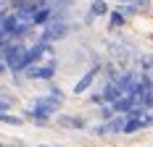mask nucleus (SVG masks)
<instances>
[{"label": "nucleus", "mask_w": 153, "mask_h": 147, "mask_svg": "<svg viewBox=\"0 0 153 147\" xmlns=\"http://www.w3.org/2000/svg\"><path fill=\"white\" fill-rule=\"evenodd\" d=\"M58 123L66 126V129H85V121L76 116H58Z\"/></svg>", "instance_id": "obj_5"}, {"label": "nucleus", "mask_w": 153, "mask_h": 147, "mask_svg": "<svg viewBox=\"0 0 153 147\" xmlns=\"http://www.w3.org/2000/svg\"><path fill=\"white\" fill-rule=\"evenodd\" d=\"M90 3H92V0H90Z\"/></svg>", "instance_id": "obj_13"}, {"label": "nucleus", "mask_w": 153, "mask_h": 147, "mask_svg": "<svg viewBox=\"0 0 153 147\" xmlns=\"http://www.w3.org/2000/svg\"><path fill=\"white\" fill-rule=\"evenodd\" d=\"M122 3H135V0H122Z\"/></svg>", "instance_id": "obj_12"}, {"label": "nucleus", "mask_w": 153, "mask_h": 147, "mask_svg": "<svg viewBox=\"0 0 153 147\" xmlns=\"http://www.w3.org/2000/svg\"><path fill=\"white\" fill-rule=\"evenodd\" d=\"M95 76H98V63H95L90 71H87V74H85V76H82V79L74 84V95H82V92H87V89H90V84L95 82Z\"/></svg>", "instance_id": "obj_4"}, {"label": "nucleus", "mask_w": 153, "mask_h": 147, "mask_svg": "<svg viewBox=\"0 0 153 147\" xmlns=\"http://www.w3.org/2000/svg\"><path fill=\"white\" fill-rule=\"evenodd\" d=\"M8 108H11V100L8 97H0V113H8Z\"/></svg>", "instance_id": "obj_9"}, {"label": "nucleus", "mask_w": 153, "mask_h": 147, "mask_svg": "<svg viewBox=\"0 0 153 147\" xmlns=\"http://www.w3.org/2000/svg\"><path fill=\"white\" fill-rule=\"evenodd\" d=\"M11 8V0H0V11H8Z\"/></svg>", "instance_id": "obj_11"}, {"label": "nucleus", "mask_w": 153, "mask_h": 147, "mask_svg": "<svg viewBox=\"0 0 153 147\" xmlns=\"http://www.w3.org/2000/svg\"><path fill=\"white\" fill-rule=\"evenodd\" d=\"M122 129H124V116L106 123V126H98V134H114V132H122Z\"/></svg>", "instance_id": "obj_6"}, {"label": "nucleus", "mask_w": 153, "mask_h": 147, "mask_svg": "<svg viewBox=\"0 0 153 147\" xmlns=\"http://www.w3.org/2000/svg\"><path fill=\"white\" fill-rule=\"evenodd\" d=\"M53 74H56V60H50L45 66L32 63V66L24 68V76H27V79H42V82H48V79H53Z\"/></svg>", "instance_id": "obj_2"}, {"label": "nucleus", "mask_w": 153, "mask_h": 147, "mask_svg": "<svg viewBox=\"0 0 153 147\" xmlns=\"http://www.w3.org/2000/svg\"><path fill=\"white\" fill-rule=\"evenodd\" d=\"M90 13L98 18V16H108V3L106 0H92L90 3Z\"/></svg>", "instance_id": "obj_7"}, {"label": "nucleus", "mask_w": 153, "mask_h": 147, "mask_svg": "<svg viewBox=\"0 0 153 147\" xmlns=\"http://www.w3.org/2000/svg\"><path fill=\"white\" fill-rule=\"evenodd\" d=\"M50 18H53V8H50V3H48V5L34 8V13H32V24H34V26H45Z\"/></svg>", "instance_id": "obj_3"}, {"label": "nucleus", "mask_w": 153, "mask_h": 147, "mask_svg": "<svg viewBox=\"0 0 153 147\" xmlns=\"http://www.w3.org/2000/svg\"><path fill=\"white\" fill-rule=\"evenodd\" d=\"M140 66H143V68H151V66H153V60L145 55V58H140Z\"/></svg>", "instance_id": "obj_10"}, {"label": "nucleus", "mask_w": 153, "mask_h": 147, "mask_svg": "<svg viewBox=\"0 0 153 147\" xmlns=\"http://www.w3.org/2000/svg\"><path fill=\"white\" fill-rule=\"evenodd\" d=\"M69 32H71V24H69V21L50 18L45 26H42V32H40V42H56V40H63Z\"/></svg>", "instance_id": "obj_1"}, {"label": "nucleus", "mask_w": 153, "mask_h": 147, "mask_svg": "<svg viewBox=\"0 0 153 147\" xmlns=\"http://www.w3.org/2000/svg\"><path fill=\"white\" fill-rule=\"evenodd\" d=\"M108 21H111V29H116V26H124L127 24V16L122 11H108Z\"/></svg>", "instance_id": "obj_8"}]
</instances>
